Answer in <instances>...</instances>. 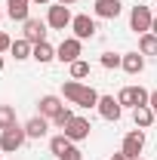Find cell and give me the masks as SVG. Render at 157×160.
<instances>
[{"instance_id": "cell-28", "label": "cell", "mask_w": 157, "mask_h": 160, "mask_svg": "<svg viewBox=\"0 0 157 160\" xmlns=\"http://www.w3.org/2000/svg\"><path fill=\"white\" fill-rule=\"evenodd\" d=\"M148 105H151V111H154V117H157V89L151 92V99H148Z\"/></svg>"}, {"instance_id": "cell-3", "label": "cell", "mask_w": 157, "mask_h": 160, "mask_svg": "<svg viewBox=\"0 0 157 160\" xmlns=\"http://www.w3.org/2000/svg\"><path fill=\"white\" fill-rule=\"evenodd\" d=\"M148 99H151V92L145 89V86H123L117 92V102L123 105V108H139V105H148Z\"/></svg>"}, {"instance_id": "cell-24", "label": "cell", "mask_w": 157, "mask_h": 160, "mask_svg": "<svg viewBox=\"0 0 157 160\" xmlns=\"http://www.w3.org/2000/svg\"><path fill=\"white\" fill-rule=\"evenodd\" d=\"M123 65V56H114V52H102V68H120Z\"/></svg>"}, {"instance_id": "cell-9", "label": "cell", "mask_w": 157, "mask_h": 160, "mask_svg": "<svg viewBox=\"0 0 157 160\" xmlns=\"http://www.w3.org/2000/svg\"><path fill=\"white\" fill-rule=\"evenodd\" d=\"M71 31H74L77 40H93L96 37V19H89V16H74Z\"/></svg>"}, {"instance_id": "cell-36", "label": "cell", "mask_w": 157, "mask_h": 160, "mask_svg": "<svg viewBox=\"0 0 157 160\" xmlns=\"http://www.w3.org/2000/svg\"><path fill=\"white\" fill-rule=\"evenodd\" d=\"M136 160H142V157H136Z\"/></svg>"}, {"instance_id": "cell-10", "label": "cell", "mask_w": 157, "mask_h": 160, "mask_svg": "<svg viewBox=\"0 0 157 160\" xmlns=\"http://www.w3.org/2000/svg\"><path fill=\"white\" fill-rule=\"evenodd\" d=\"M142 148H145V132L136 126L133 132H126V139H123V148H120V151H123V154H129V157L136 160L139 154H142Z\"/></svg>"}, {"instance_id": "cell-21", "label": "cell", "mask_w": 157, "mask_h": 160, "mask_svg": "<svg viewBox=\"0 0 157 160\" xmlns=\"http://www.w3.org/2000/svg\"><path fill=\"white\" fill-rule=\"evenodd\" d=\"M139 52L142 56H157V37L148 31V34H139Z\"/></svg>"}, {"instance_id": "cell-29", "label": "cell", "mask_w": 157, "mask_h": 160, "mask_svg": "<svg viewBox=\"0 0 157 160\" xmlns=\"http://www.w3.org/2000/svg\"><path fill=\"white\" fill-rule=\"evenodd\" d=\"M111 160H133V157H129V154H123V151H117V154H114Z\"/></svg>"}, {"instance_id": "cell-27", "label": "cell", "mask_w": 157, "mask_h": 160, "mask_svg": "<svg viewBox=\"0 0 157 160\" xmlns=\"http://www.w3.org/2000/svg\"><path fill=\"white\" fill-rule=\"evenodd\" d=\"M9 46H13V40H9L6 34H3V31H0V56H3V52H6Z\"/></svg>"}, {"instance_id": "cell-6", "label": "cell", "mask_w": 157, "mask_h": 160, "mask_svg": "<svg viewBox=\"0 0 157 160\" xmlns=\"http://www.w3.org/2000/svg\"><path fill=\"white\" fill-rule=\"evenodd\" d=\"M151 22H154V16H151L148 6H133L129 9V28L136 34H148L151 31Z\"/></svg>"}, {"instance_id": "cell-31", "label": "cell", "mask_w": 157, "mask_h": 160, "mask_svg": "<svg viewBox=\"0 0 157 160\" xmlns=\"http://www.w3.org/2000/svg\"><path fill=\"white\" fill-rule=\"evenodd\" d=\"M151 34L157 37V16H154V22H151Z\"/></svg>"}, {"instance_id": "cell-4", "label": "cell", "mask_w": 157, "mask_h": 160, "mask_svg": "<svg viewBox=\"0 0 157 160\" xmlns=\"http://www.w3.org/2000/svg\"><path fill=\"white\" fill-rule=\"evenodd\" d=\"M89 129H93V123H89L86 117H77V114H74V117L62 126V132H65L71 142H83V139H89Z\"/></svg>"}, {"instance_id": "cell-17", "label": "cell", "mask_w": 157, "mask_h": 160, "mask_svg": "<svg viewBox=\"0 0 157 160\" xmlns=\"http://www.w3.org/2000/svg\"><path fill=\"white\" fill-rule=\"evenodd\" d=\"M120 68H123L126 74H142V71H145V56H142V52H126Z\"/></svg>"}, {"instance_id": "cell-14", "label": "cell", "mask_w": 157, "mask_h": 160, "mask_svg": "<svg viewBox=\"0 0 157 160\" xmlns=\"http://www.w3.org/2000/svg\"><path fill=\"white\" fill-rule=\"evenodd\" d=\"M120 12H123L120 0H96V16L99 19H117Z\"/></svg>"}, {"instance_id": "cell-12", "label": "cell", "mask_w": 157, "mask_h": 160, "mask_svg": "<svg viewBox=\"0 0 157 160\" xmlns=\"http://www.w3.org/2000/svg\"><path fill=\"white\" fill-rule=\"evenodd\" d=\"M28 6H31V0H6V16L13 22H22L25 25V22L31 19L28 16Z\"/></svg>"}, {"instance_id": "cell-15", "label": "cell", "mask_w": 157, "mask_h": 160, "mask_svg": "<svg viewBox=\"0 0 157 160\" xmlns=\"http://www.w3.org/2000/svg\"><path fill=\"white\" fill-rule=\"evenodd\" d=\"M9 52H13V59L16 62H25V59H31L34 56V43L31 40H13V46H9Z\"/></svg>"}, {"instance_id": "cell-34", "label": "cell", "mask_w": 157, "mask_h": 160, "mask_svg": "<svg viewBox=\"0 0 157 160\" xmlns=\"http://www.w3.org/2000/svg\"><path fill=\"white\" fill-rule=\"evenodd\" d=\"M0 19H3V12H0Z\"/></svg>"}, {"instance_id": "cell-11", "label": "cell", "mask_w": 157, "mask_h": 160, "mask_svg": "<svg viewBox=\"0 0 157 160\" xmlns=\"http://www.w3.org/2000/svg\"><path fill=\"white\" fill-rule=\"evenodd\" d=\"M37 105H40V117H46V120H56L62 114V108H65L59 96H43Z\"/></svg>"}, {"instance_id": "cell-22", "label": "cell", "mask_w": 157, "mask_h": 160, "mask_svg": "<svg viewBox=\"0 0 157 160\" xmlns=\"http://www.w3.org/2000/svg\"><path fill=\"white\" fill-rule=\"evenodd\" d=\"M16 126V108L13 105H0V132Z\"/></svg>"}, {"instance_id": "cell-5", "label": "cell", "mask_w": 157, "mask_h": 160, "mask_svg": "<svg viewBox=\"0 0 157 160\" xmlns=\"http://www.w3.org/2000/svg\"><path fill=\"white\" fill-rule=\"evenodd\" d=\"M80 52H83V40L77 37H65L59 43V49H56V59L59 62H68V65H74L80 59Z\"/></svg>"}, {"instance_id": "cell-18", "label": "cell", "mask_w": 157, "mask_h": 160, "mask_svg": "<svg viewBox=\"0 0 157 160\" xmlns=\"http://www.w3.org/2000/svg\"><path fill=\"white\" fill-rule=\"evenodd\" d=\"M133 120H136L139 129H148L157 117H154V111H151V105H139V108H133Z\"/></svg>"}, {"instance_id": "cell-16", "label": "cell", "mask_w": 157, "mask_h": 160, "mask_svg": "<svg viewBox=\"0 0 157 160\" xmlns=\"http://www.w3.org/2000/svg\"><path fill=\"white\" fill-rule=\"evenodd\" d=\"M46 129H49V123H46V117H31L28 123H25V132H28V139H43L46 136Z\"/></svg>"}, {"instance_id": "cell-26", "label": "cell", "mask_w": 157, "mask_h": 160, "mask_svg": "<svg viewBox=\"0 0 157 160\" xmlns=\"http://www.w3.org/2000/svg\"><path fill=\"white\" fill-rule=\"evenodd\" d=\"M62 160H83V151H80L77 145H71V148L65 151V157H62Z\"/></svg>"}, {"instance_id": "cell-19", "label": "cell", "mask_w": 157, "mask_h": 160, "mask_svg": "<svg viewBox=\"0 0 157 160\" xmlns=\"http://www.w3.org/2000/svg\"><path fill=\"white\" fill-rule=\"evenodd\" d=\"M71 145H74V142L62 132V136H53V139H49V151H53V157H59V160H62V157H65V151H68Z\"/></svg>"}, {"instance_id": "cell-33", "label": "cell", "mask_w": 157, "mask_h": 160, "mask_svg": "<svg viewBox=\"0 0 157 160\" xmlns=\"http://www.w3.org/2000/svg\"><path fill=\"white\" fill-rule=\"evenodd\" d=\"M0 71H3V56H0Z\"/></svg>"}, {"instance_id": "cell-23", "label": "cell", "mask_w": 157, "mask_h": 160, "mask_svg": "<svg viewBox=\"0 0 157 160\" xmlns=\"http://www.w3.org/2000/svg\"><path fill=\"white\" fill-rule=\"evenodd\" d=\"M83 77H89V62L77 59L74 65H71V80H83Z\"/></svg>"}, {"instance_id": "cell-8", "label": "cell", "mask_w": 157, "mask_h": 160, "mask_svg": "<svg viewBox=\"0 0 157 160\" xmlns=\"http://www.w3.org/2000/svg\"><path fill=\"white\" fill-rule=\"evenodd\" d=\"M96 108H99V114H102L105 120H111V123H117V120H120V114H123V105H120L114 96H102Z\"/></svg>"}, {"instance_id": "cell-1", "label": "cell", "mask_w": 157, "mask_h": 160, "mask_svg": "<svg viewBox=\"0 0 157 160\" xmlns=\"http://www.w3.org/2000/svg\"><path fill=\"white\" fill-rule=\"evenodd\" d=\"M62 96L71 102V105H80V108H96L99 99H102L93 86H86V83H80V80H65V83H62Z\"/></svg>"}, {"instance_id": "cell-32", "label": "cell", "mask_w": 157, "mask_h": 160, "mask_svg": "<svg viewBox=\"0 0 157 160\" xmlns=\"http://www.w3.org/2000/svg\"><path fill=\"white\" fill-rule=\"evenodd\" d=\"M31 3H53V0H31Z\"/></svg>"}, {"instance_id": "cell-7", "label": "cell", "mask_w": 157, "mask_h": 160, "mask_svg": "<svg viewBox=\"0 0 157 160\" xmlns=\"http://www.w3.org/2000/svg\"><path fill=\"white\" fill-rule=\"evenodd\" d=\"M71 22H74V16H71V9H68V6H62V3L49 6V12H46V25H49V28H56V31H65Z\"/></svg>"}, {"instance_id": "cell-25", "label": "cell", "mask_w": 157, "mask_h": 160, "mask_svg": "<svg viewBox=\"0 0 157 160\" xmlns=\"http://www.w3.org/2000/svg\"><path fill=\"white\" fill-rule=\"evenodd\" d=\"M71 117H74V111H71V108H62V114H59V117H56V120H53V123H56V126H59V129H62V126H65V123H68V120H71Z\"/></svg>"}, {"instance_id": "cell-13", "label": "cell", "mask_w": 157, "mask_h": 160, "mask_svg": "<svg viewBox=\"0 0 157 160\" xmlns=\"http://www.w3.org/2000/svg\"><path fill=\"white\" fill-rule=\"evenodd\" d=\"M25 40H31V43H43V40H46V22L28 19V22H25Z\"/></svg>"}, {"instance_id": "cell-35", "label": "cell", "mask_w": 157, "mask_h": 160, "mask_svg": "<svg viewBox=\"0 0 157 160\" xmlns=\"http://www.w3.org/2000/svg\"><path fill=\"white\" fill-rule=\"evenodd\" d=\"M0 157H3V151H0Z\"/></svg>"}, {"instance_id": "cell-20", "label": "cell", "mask_w": 157, "mask_h": 160, "mask_svg": "<svg viewBox=\"0 0 157 160\" xmlns=\"http://www.w3.org/2000/svg\"><path fill=\"white\" fill-rule=\"evenodd\" d=\"M31 59H37L40 65H46V62L56 59V49H53L46 40H43V43H34V56H31Z\"/></svg>"}, {"instance_id": "cell-37", "label": "cell", "mask_w": 157, "mask_h": 160, "mask_svg": "<svg viewBox=\"0 0 157 160\" xmlns=\"http://www.w3.org/2000/svg\"><path fill=\"white\" fill-rule=\"evenodd\" d=\"M154 6H157V3H154Z\"/></svg>"}, {"instance_id": "cell-2", "label": "cell", "mask_w": 157, "mask_h": 160, "mask_svg": "<svg viewBox=\"0 0 157 160\" xmlns=\"http://www.w3.org/2000/svg\"><path fill=\"white\" fill-rule=\"evenodd\" d=\"M25 142H28V132H25V126L16 123V126H9V129L0 132V151H3V154H16Z\"/></svg>"}, {"instance_id": "cell-30", "label": "cell", "mask_w": 157, "mask_h": 160, "mask_svg": "<svg viewBox=\"0 0 157 160\" xmlns=\"http://www.w3.org/2000/svg\"><path fill=\"white\" fill-rule=\"evenodd\" d=\"M56 3H62V6H74L77 0H56Z\"/></svg>"}]
</instances>
